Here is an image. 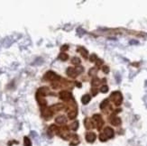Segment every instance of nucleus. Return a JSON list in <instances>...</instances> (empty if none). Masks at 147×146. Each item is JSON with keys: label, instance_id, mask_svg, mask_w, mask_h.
I'll return each mask as SVG.
<instances>
[{"label": "nucleus", "instance_id": "nucleus-29", "mask_svg": "<svg viewBox=\"0 0 147 146\" xmlns=\"http://www.w3.org/2000/svg\"><path fill=\"white\" fill-rule=\"evenodd\" d=\"M91 91H92V95H93V96H96V95L98 94V90L96 89V88H92Z\"/></svg>", "mask_w": 147, "mask_h": 146}, {"label": "nucleus", "instance_id": "nucleus-19", "mask_svg": "<svg viewBox=\"0 0 147 146\" xmlns=\"http://www.w3.org/2000/svg\"><path fill=\"white\" fill-rule=\"evenodd\" d=\"M68 55L66 54V53H61L60 54V56H59V59L60 60H61V61H67L68 60Z\"/></svg>", "mask_w": 147, "mask_h": 146}, {"label": "nucleus", "instance_id": "nucleus-12", "mask_svg": "<svg viewBox=\"0 0 147 146\" xmlns=\"http://www.w3.org/2000/svg\"><path fill=\"white\" fill-rule=\"evenodd\" d=\"M84 125H85V127L87 129H92V128H94V124H93L92 121L89 118H86L84 120Z\"/></svg>", "mask_w": 147, "mask_h": 146}, {"label": "nucleus", "instance_id": "nucleus-28", "mask_svg": "<svg viewBox=\"0 0 147 146\" xmlns=\"http://www.w3.org/2000/svg\"><path fill=\"white\" fill-rule=\"evenodd\" d=\"M75 69H76V71H77V73H78V74H80V73H81L83 71V68L82 67H77Z\"/></svg>", "mask_w": 147, "mask_h": 146}, {"label": "nucleus", "instance_id": "nucleus-6", "mask_svg": "<svg viewBox=\"0 0 147 146\" xmlns=\"http://www.w3.org/2000/svg\"><path fill=\"white\" fill-rule=\"evenodd\" d=\"M66 73H67V75L69 76V77H71V78H76L77 75H78V73H77V71H76V69L74 68H71V67H69V68L67 69Z\"/></svg>", "mask_w": 147, "mask_h": 146}, {"label": "nucleus", "instance_id": "nucleus-10", "mask_svg": "<svg viewBox=\"0 0 147 146\" xmlns=\"http://www.w3.org/2000/svg\"><path fill=\"white\" fill-rule=\"evenodd\" d=\"M86 140L88 143H93L96 140V135L94 133H88L86 135Z\"/></svg>", "mask_w": 147, "mask_h": 146}, {"label": "nucleus", "instance_id": "nucleus-4", "mask_svg": "<svg viewBox=\"0 0 147 146\" xmlns=\"http://www.w3.org/2000/svg\"><path fill=\"white\" fill-rule=\"evenodd\" d=\"M41 111H42V116L44 118H50L51 116H53V111L50 109V107L42 106L41 108Z\"/></svg>", "mask_w": 147, "mask_h": 146}, {"label": "nucleus", "instance_id": "nucleus-21", "mask_svg": "<svg viewBox=\"0 0 147 146\" xmlns=\"http://www.w3.org/2000/svg\"><path fill=\"white\" fill-rule=\"evenodd\" d=\"M97 72H98V69L96 68H92V69H90L88 74H89V76H95L96 74H97Z\"/></svg>", "mask_w": 147, "mask_h": 146}, {"label": "nucleus", "instance_id": "nucleus-15", "mask_svg": "<svg viewBox=\"0 0 147 146\" xmlns=\"http://www.w3.org/2000/svg\"><path fill=\"white\" fill-rule=\"evenodd\" d=\"M68 116H69V119H74L77 116V110H71V111H69V114H68Z\"/></svg>", "mask_w": 147, "mask_h": 146}, {"label": "nucleus", "instance_id": "nucleus-5", "mask_svg": "<svg viewBox=\"0 0 147 146\" xmlns=\"http://www.w3.org/2000/svg\"><path fill=\"white\" fill-rule=\"evenodd\" d=\"M59 97L61 100H69L71 99L69 98L71 97V93H69V91H66V90H63V91H61L60 94H59Z\"/></svg>", "mask_w": 147, "mask_h": 146}, {"label": "nucleus", "instance_id": "nucleus-2", "mask_svg": "<svg viewBox=\"0 0 147 146\" xmlns=\"http://www.w3.org/2000/svg\"><path fill=\"white\" fill-rule=\"evenodd\" d=\"M44 79L49 81H54V80L56 81V80H59L61 78L56 73H54L53 71H48L45 73V75H44Z\"/></svg>", "mask_w": 147, "mask_h": 146}, {"label": "nucleus", "instance_id": "nucleus-30", "mask_svg": "<svg viewBox=\"0 0 147 146\" xmlns=\"http://www.w3.org/2000/svg\"><path fill=\"white\" fill-rule=\"evenodd\" d=\"M68 48H69V46L67 45V44H65V45H63V46H61V50H68Z\"/></svg>", "mask_w": 147, "mask_h": 146}, {"label": "nucleus", "instance_id": "nucleus-3", "mask_svg": "<svg viewBox=\"0 0 147 146\" xmlns=\"http://www.w3.org/2000/svg\"><path fill=\"white\" fill-rule=\"evenodd\" d=\"M92 118H93V120H94V122L96 123V124H97V128H98V130H100L101 127H102V126H103V124H104V121H103V119H102L101 116L98 115V114H96V115L93 116Z\"/></svg>", "mask_w": 147, "mask_h": 146}, {"label": "nucleus", "instance_id": "nucleus-14", "mask_svg": "<svg viewBox=\"0 0 147 146\" xmlns=\"http://www.w3.org/2000/svg\"><path fill=\"white\" fill-rule=\"evenodd\" d=\"M78 52H80L81 54H82V56L84 57L85 59H87L88 58V50H86V49H84V48H79L78 49Z\"/></svg>", "mask_w": 147, "mask_h": 146}, {"label": "nucleus", "instance_id": "nucleus-11", "mask_svg": "<svg viewBox=\"0 0 147 146\" xmlns=\"http://www.w3.org/2000/svg\"><path fill=\"white\" fill-rule=\"evenodd\" d=\"M63 108H64V105H62V104H57V105H53L50 107V109L53 111H59V110H62Z\"/></svg>", "mask_w": 147, "mask_h": 146}, {"label": "nucleus", "instance_id": "nucleus-26", "mask_svg": "<svg viewBox=\"0 0 147 146\" xmlns=\"http://www.w3.org/2000/svg\"><path fill=\"white\" fill-rule=\"evenodd\" d=\"M102 69H103V72L107 74L108 72H109V68H108L107 66H104L103 68H102Z\"/></svg>", "mask_w": 147, "mask_h": 146}, {"label": "nucleus", "instance_id": "nucleus-31", "mask_svg": "<svg viewBox=\"0 0 147 146\" xmlns=\"http://www.w3.org/2000/svg\"><path fill=\"white\" fill-rule=\"evenodd\" d=\"M76 85L78 86L79 87H81V85H80V82H77V83H76Z\"/></svg>", "mask_w": 147, "mask_h": 146}, {"label": "nucleus", "instance_id": "nucleus-17", "mask_svg": "<svg viewBox=\"0 0 147 146\" xmlns=\"http://www.w3.org/2000/svg\"><path fill=\"white\" fill-rule=\"evenodd\" d=\"M108 106H109V105H108V99H105L103 102L100 104V109L101 110H104L105 107H107Z\"/></svg>", "mask_w": 147, "mask_h": 146}, {"label": "nucleus", "instance_id": "nucleus-1", "mask_svg": "<svg viewBox=\"0 0 147 146\" xmlns=\"http://www.w3.org/2000/svg\"><path fill=\"white\" fill-rule=\"evenodd\" d=\"M110 98L113 100L114 104L116 105L117 106H120L122 104V101H123V96L119 91H116V92H113L110 96Z\"/></svg>", "mask_w": 147, "mask_h": 146}, {"label": "nucleus", "instance_id": "nucleus-8", "mask_svg": "<svg viewBox=\"0 0 147 146\" xmlns=\"http://www.w3.org/2000/svg\"><path fill=\"white\" fill-rule=\"evenodd\" d=\"M55 122L56 124H65L67 123V119L64 116H57L56 119H55Z\"/></svg>", "mask_w": 147, "mask_h": 146}, {"label": "nucleus", "instance_id": "nucleus-22", "mask_svg": "<svg viewBox=\"0 0 147 146\" xmlns=\"http://www.w3.org/2000/svg\"><path fill=\"white\" fill-rule=\"evenodd\" d=\"M107 137L106 136V135L105 134H100V135H99V140L101 141V142H106L107 140Z\"/></svg>", "mask_w": 147, "mask_h": 146}, {"label": "nucleus", "instance_id": "nucleus-16", "mask_svg": "<svg viewBox=\"0 0 147 146\" xmlns=\"http://www.w3.org/2000/svg\"><path fill=\"white\" fill-rule=\"evenodd\" d=\"M100 83H101V81H100V79H98V78H94V79H92V81H91V85H92L93 87H97V86H98Z\"/></svg>", "mask_w": 147, "mask_h": 146}, {"label": "nucleus", "instance_id": "nucleus-9", "mask_svg": "<svg viewBox=\"0 0 147 146\" xmlns=\"http://www.w3.org/2000/svg\"><path fill=\"white\" fill-rule=\"evenodd\" d=\"M104 134L107 138H112L114 136V130L110 127H106L104 130Z\"/></svg>", "mask_w": 147, "mask_h": 146}, {"label": "nucleus", "instance_id": "nucleus-24", "mask_svg": "<svg viewBox=\"0 0 147 146\" xmlns=\"http://www.w3.org/2000/svg\"><path fill=\"white\" fill-rule=\"evenodd\" d=\"M89 60H90L91 62H95L96 61L98 60V57H97V55H96V54H92L90 56V58H89Z\"/></svg>", "mask_w": 147, "mask_h": 146}, {"label": "nucleus", "instance_id": "nucleus-20", "mask_svg": "<svg viewBox=\"0 0 147 146\" xmlns=\"http://www.w3.org/2000/svg\"><path fill=\"white\" fill-rule=\"evenodd\" d=\"M71 62L75 65H80V60L79 58H77V57H74V58H72V60H71Z\"/></svg>", "mask_w": 147, "mask_h": 146}, {"label": "nucleus", "instance_id": "nucleus-18", "mask_svg": "<svg viewBox=\"0 0 147 146\" xmlns=\"http://www.w3.org/2000/svg\"><path fill=\"white\" fill-rule=\"evenodd\" d=\"M78 127H79V123L77 122V121L73 122V123L71 124V129L73 130V131H76L77 129H78Z\"/></svg>", "mask_w": 147, "mask_h": 146}, {"label": "nucleus", "instance_id": "nucleus-13", "mask_svg": "<svg viewBox=\"0 0 147 146\" xmlns=\"http://www.w3.org/2000/svg\"><path fill=\"white\" fill-rule=\"evenodd\" d=\"M90 99H91L90 96H89V95H88V94H86V95H84V96L82 97L81 102H82L83 104H84V105H87V104L89 103V101H90Z\"/></svg>", "mask_w": 147, "mask_h": 146}, {"label": "nucleus", "instance_id": "nucleus-23", "mask_svg": "<svg viewBox=\"0 0 147 146\" xmlns=\"http://www.w3.org/2000/svg\"><path fill=\"white\" fill-rule=\"evenodd\" d=\"M100 91H101L102 93H107V92L108 91V87H107V86H106V85L102 86V87H101V88H100Z\"/></svg>", "mask_w": 147, "mask_h": 146}, {"label": "nucleus", "instance_id": "nucleus-25", "mask_svg": "<svg viewBox=\"0 0 147 146\" xmlns=\"http://www.w3.org/2000/svg\"><path fill=\"white\" fill-rule=\"evenodd\" d=\"M24 145L25 146H31V142L27 137L24 138Z\"/></svg>", "mask_w": 147, "mask_h": 146}, {"label": "nucleus", "instance_id": "nucleus-27", "mask_svg": "<svg viewBox=\"0 0 147 146\" xmlns=\"http://www.w3.org/2000/svg\"><path fill=\"white\" fill-rule=\"evenodd\" d=\"M96 61H97V62H96V64H97V66H98V67H99V66H101L102 64H103V61H102V60L98 59Z\"/></svg>", "mask_w": 147, "mask_h": 146}, {"label": "nucleus", "instance_id": "nucleus-7", "mask_svg": "<svg viewBox=\"0 0 147 146\" xmlns=\"http://www.w3.org/2000/svg\"><path fill=\"white\" fill-rule=\"evenodd\" d=\"M110 123L115 126H117L121 124V119L119 117H117L115 115H113L110 116Z\"/></svg>", "mask_w": 147, "mask_h": 146}]
</instances>
